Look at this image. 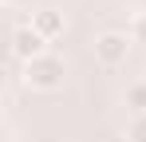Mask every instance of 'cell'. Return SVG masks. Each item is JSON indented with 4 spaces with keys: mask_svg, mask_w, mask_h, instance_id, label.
Segmentation results:
<instances>
[{
    "mask_svg": "<svg viewBox=\"0 0 146 142\" xmlns=\"http://www.w3.org/2000/svg\"><path fill=\"white\" fill-rule=\"evenodd\" d=\"M20 79H24V87H32V91L51 95V91H59V87H63V79H67V63H63V55H55V51H44L40 59L24 63Z\"/></svg>",
    "mask_w": 146,
    "mask_h": 142,
    "instance_id": "1",
    "label": "cell"
},
{
    "mask_svg": "<svg viewBox=\"0 0 146 142\" xmlns=\"http://www.w3.org/2000/svg\"><path fill=\"white\" fill-rule=\"evenodd\" d=\"M130 47H134V40L126 36V32H99L95 44H91V51H95V63L99 67H122L126 63V55H130Z\"/></svg>",
    "mask_w": 146,
    "mask_h": 142,
    "instance_id": "2",
    "label": "cell"
},
{
    "mask_svg": "<svg viewBox=\"0 0 146 142\" xmlns=\"http://www.w3.org/2000/svg\"><path fill=\"white\" fill-rule=\"evenodd\" d=\"M12 59L16 63H32V59H40L44 51H48V40L32 28V20H24V24H16L12 28Z\"/></svg>",
    "mask_w": 146,
    "mask_h": 142,
    "instance_id": "3",
    "label": "cell"
},
{
    "mask_svg": "<svg viewBox=\"0 0 146 142\" xmlns=\"http://www.w3.org/2000/svg\"><path fill=\"white\" fill-rule=\"evenodd\" d=\"M32 28L51 44V40H59V36L67 32V20H63L59 8H40V12H32Z\"/></svg>",
    "mask_w": 146,
    "mask_h": 142,
    "instance_id": "4",
    "label": "cell"
},
{
    "mask_svg": "<svg viewBox=\"0 0 146 142\" xmlns=\"http://www.w3.org/2000/svg\"><path fill=\"white\" fill-rule=\"evenodd\" d=\"M126 111H130V118L146 115V79H134V83L126 87Z\"/></svg>",
    "mask_w": 146,
    "mask_h": 142,
    "instance_id": "5",
    "label": "cell"
},
{
    "mask_svg": "<svg viewBox=\"0 0 146 142\" xmlns=\"http://www.w3.org/2000/svg\"><path fill=\"white\" fill-rule=\"evenodd\" d=\"M126 36H130L134 44H146V12H134V16H130V28H126Z\"/></svg>",
    "mask_w": 146,
    "mask_h": 142,
    "instance_id": "6",
    "label": "cell"
},
{
    "mask_svg": "<svg viewBox=\"0 0 146 142\" xmlns=\"http://www.w3.org/2000/svg\"><path fill=\"white\" fill-rule=\"evenodd\" d=\"M126 142H146V115H134L126 122Z\"/></svg>",
    "mask_w": 146,
    "mask_h": 142,
    "instance_id": "7",
    "label": "cell"
}]
</instances>
